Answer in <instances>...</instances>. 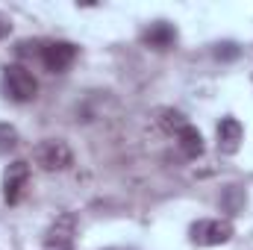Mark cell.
Segmentation results:
<instances>
[{
    "label": "cell",
    "instance_id": "8",
    "mask_svg": "<svg viewBox=\"0 0 253 250\" xmlns=\"http://www.w3.org/2000/svg\"><path fill=\"white\" fill-rule=\"evenodd\" d=\"M242 138H245V126L239 124V118H230V115L221 118V124H218V150L221 153H236Z\"/></svg>",
    "mask_w": 253,
    "mask_h": 250
},
{
    "label": "cell",
    "instance_id": "13",
    "mask_svg": "<svg viewBox=\"0 0 253 250\" xmlns=\"http://www.w3.org/2000/svg\"><path fill=\"white\" fill-rule=\"evenodd\" d=\"M239 53H242V47L236 42H218L215 44V59H221V62H233V59H239Z\"/></svg>",
    "mask_w": 253,
    "mask_h": 250
},
{
    "label": "cell",
    "instance_id": "4",
    "mask_svg": "<svg viewBox=\"0 0 253 250\" xmlns=\"http://www.w3.org/2000/svg\"><path fill=\"white\" fill-rule=\"evenodd\" d=\"M27 183H30V162L15 159L12 165H6V171H3V200L9 206H15L21 200Z\"/></svg>",
    "mask_w": 253,
    "mask_h": 250
},
{
    "label": "cell",
    "instance_id": "12",
    "mask_svg": "<svg viewBox=\"0 0 253 250\" xmlns=\"http://www.w3.org/2000/svg\"><path fill=\"white\" fill-rule=\"evenodd\" d=\"M18 129L12 124H0V153H12L18 147Z\"/></svg>",
    "mask_w": 253,
    "mask_h": 250
},
{
    "label": "cell",
    "instance_id": "11",
    "mask_svg": "<svg viewBox=\"0 0 253 250\" xmlns=\"http://www.w3.org/2000/svg\"><path fill=\"white\" fill-rule=\"evenodd\" d=\"M245 200H248V197H245V191H242L239 186H230L227 191H224V197H221L224 209H227V212H233V215H236V212L245 206Z\"/></svg>",
    "mask_w": 253,
    "mask_h": 250
},
{
    "label": "cell",
    "instance_id": "2",
    "mask_svg": "<svg viewBox=\"0 0 253 250\" xmlns=\"http://www.w3.org/2000/svg\"><path fill=\"white\" fill-rule=\"evenodd\" d=\"M3 88L15 103H30L39 94V80L24 65H6L3 68Z\"/></svg>",
    "mask_w": 253,
    "mask_h": 250
},
{
    "label": "cell",
    "instance_id": "6",
    "mask_svg": "<svg viewBox=\"0 0 253 250\" xmlns=\"http://www.w3.org/2000/svg\"><path fill=\"white\" fill-rule=\"evenodd\" d=\"M74 230H77V218L71 212L59 215L44 236V250H74Z\"/></svg>",
    "mask_w": 253,
    "mask_h": 250
},
{
    "label": "cell",
    "instance_id": "9",
    "mask_svg": "<svg viewBox=\"0 0 253 250\" xmlns=\"http://www.w3.org/2000/svg\"><path fill=\"white\" fill-rule=\"evenodd\" d=\"M177 141H180V150H183L189 159L203 156V150H206V144H203V132H200L197 126H191V124H186L180 132H177Z\"/></svg>",
    "mask_w": 253,
    "mask_h": 250
},
{
    "label": "cell",
    "instance_id": "5",
    "mask_svg": "<svg viewBox=\"0 0 253 250\" xmlns=\"http://www.w3.org/2000/svg\"><path fill=\"white\" fill-rule=\"evenodd\" d=\"M77 59V44L71 42H47L42 47V65L50 71V74H65Z\"/></svg>",
    "mask_w": 253,
    "mask_h": 250
},
{
    "label": "cell",
    "instance_id": "14",
    "mask_svg": "<svg viewBox=\"0 0 253 250\" xmlns=\"http://www.w3.org/2000/svg\"><path fill=\"white\" fill-rule=\"evenodd\" d=\"M9 33H12V21L6 15H0V39H6Z\"/></svg>",
    "mask_w": 253,
    "mask_h": 250
},
{
    "label": "cell",
    "instance_id": "7",
    "mask_svg": "<svg viewBox=\"0 0 253 250\" xmlns=\"http://www.w3.org/2000/svg\"><path fill=\"white\" fill-rule=\"evenodd\" d=\"M141 42L153 50H168V47L177 44V27L168 24V21H156L141 33Z\"/></svg>",
    "mask_w": 253,
    "mask_h": 250
},
{
    "label": "cell",
    "instance_id": "3",
    "mask_svg": "<svg viewBox=\"0 0 253 250\" xmlns=\"http://www.w3.org/2000/svg\"><path fill=\"white\" fill-rule=\"evenodd\" d=\"M233 239V224L227 218H203L191 224V242L200 248H218Z\"/></svg>",
    "mask_w": 253,
    "mask_h": 250
},
{
    "label": "cell",
    "instance_id": "1",
    "mask_svg": "<svg viewBox=\"0 0 253 250\" xmlns=\"http://www.w3.org/2000/svg\"><path fill=\"white\" fill-rule=\"evenodd\" d=\"M33 162L42 168V171H68L74 165V153L68 147V141L62 138H44L33 147Z\"/></svg>",
    "mask_w": 253,
    "mask_h": 250
},
{
    "label": "cell",
    "instance_id": "10",
    "mask_svg": "<svg viewBox=\"0 0 253 250\" xmlns=\"http://www.w3.org/2000/svg\"><path fill=\"white\" fill-rule=\"evenodd\" d=\"M159 124L165 126L168 132H180L189 121H186L183 112H177V109H159Z\"/></svg>",
    "mask_w": 253,
    "mask_h": 250
}]
</instances>
